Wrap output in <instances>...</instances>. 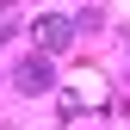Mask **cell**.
I'll return each instance as SVG.
<instances>
[{
    "label": "cell",
    "mask_w": 130,
    "mask_h": 130,
    "mask_svg": "<svg viewBox=\"0 0 130 130\" xmlns=\"http://www.w3.org/2000/svg\"><path fill=\"white\" fill-rule=\"evenodd\" d=\"M12 31H19V25H12V19H6V12H0V43H6V37H12Z\"/></svg>",
    "instance_id": "277c9868"
},
{
    "label": "cell",
    "mask_w": 130,
    "mask_h": 130,
    "mask_svg": "<svg viewBox=\"0 0 130 130\" xmlns=\"http://www.w3.org/2000/svg\"><path fill=\"white\" fill-rule=\"evenodd\" d=\"M105 105H111V93H105L99 68H74V87H62V118H80V111H105Z\"/></svg>",
    "instance_id": "6da1fadb"
},
{
    "label": "cell",
    "mask_w": 130,
    "mask_h": 130,
    "mask_svg": "<svg viewBox=\"0 0 130 130\" xmlns=\"http://www.w3.org/2000/svg\"><path fill=\"white\" fill-rule=\"evenodd\" d=\"M0 6H19V0H0Z\"/></svg>",
    "instance_id": "5b68a950"
},
{
    "label": "cell",
    "mask_w": 130,
    "mask_h": 130,
    "mask_svg": "<svg viewBox=\"0 0 130 130\" xmlns=\"http://www.w3.org/2000/svg\"><path fill=\"white\" fill-rule=\"evenodd\" d=\"M31 31H37V50H68V43H74V19H62V12L31 19Z\"/></svg>",
    "instance_id": "3957f363"
},
{
    "label": "cell",
    "mask_w": 130,
    "mask_h": 130,
    "mask_svg": "<svg viewBox=\"0 0 130 130\" xmlns=\"http://www.w3.org/2000/svg\"><path fill=\"white\" fill-rule=\"evenodd\" d=\"M12 87H19V93H50V87H56L50 56H25L19 68H12Z\"/></svg>",
    "instance_id": "7a4b0ae2"
}]
</instances>
